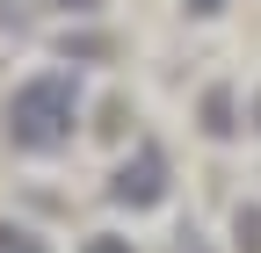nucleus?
Instances as JSON below:
<instances>
[{
    "label": "nucleus",
    "mask_w": 261,
    "mask_h": 253,
    "mask_svg": "<svg viewBox=\"0 0 261 253\" xmlns=\"http://www.w3.org/2000/svg\"><path fill=\"white\" fill-rule=\"evenodd\" d=\"M0 131H8L15 152L44 160V152H65L80 131V80L73 73H29L8 102H0Z\"/></svg>",
    "instance_id": "nucleus-1"
},
{
    "label": "nucleus",
    "mask_w": 261,
    "mask_h": 253,
    "mask_svg": "<svg viewBox=\"0 0 261 253\" xmlns=\"http://www.w3.org/2000/svg\"><path fill=\"white\" fill-rule=\"evenodd\" d=\"M109 203L116 210H160L167 203V152H160L152 138H138V152L109 174Z\"/></svg>",
    "instance_id": "nucleus-2"
},
{
    "label": "nucleus",
    "mask_w": 261,
    "mask_h": 253,
    "mask_svg": "<svg viewBox=\"0 0 261 253\" xmlns=\"http://www.w3.org/2000/svg\"><path fill=\"white\" fill-rule=\"evenodd\" d=\"M203 131H211V138H232V131H240V123H232V94H225V87L203 94Z\"/></svg>",
    "instance_id": "nucleus-3"
},
{
    "label": "nucleus",
    "mask_w": 261,
    "mask_h": 253,
    "mask_svg": "<svg viewBox=\"0 0 261 253\" xmlns=\"http://www.w3.org/2000/svg\"><path fill=\"white\" fill-rule=\"evenodd\" d=\"M232 239H240V253H261V203L232 210Z\"/></svg>",
    "instance_id": "nucleus-4"
},
{
    "label": "nucleus",
    "mask_w": 261,
    "mask_h": 253,
    "mask_svg": "<svg viewBox=\"0 0 261 253\" xmlns=\"http://www.w3.org/2000/svg\"><path fill=\"white\" fill-rule=\"evenodd\" d=\"M0 253H44V246H37V239H29L22 225H0Z\"/></svg>",
    "instance_id": "nucleus-5"
},
{
    "label": "nucleus",
    "mask_w": 261,
    "mask_h": 253,
    "mask_svg": "<svg viewBox=\"0 0 261 253\" xmlns=\"http://www.w3.org/2000/svg\"><path fill=\"white\" fill-rule=\"evenodd\" d=\"M80 253H138V246H130V239H116V232H94Z\"/></svg>",
    "instance_id": "nucleus-6"
},
{
    "label": "nucleus",
    "mask_w": 261,
    "mask_h": 253,
    "mask_svg": "<svg viewBox=\"0 0 261 253\" xmlns=\"http://www.w3.org/2000/svg\"><path fill=\"white\" fill-rule=\"evenodd\" d=\"M174 253H211V239L203 232H174Z\"/></svg>",
    "instance_id": "nucleus-7"
},
{
    "label": "nucleus",
    "mask_w": 261,
    "mask_h": 253,
    "mask_svg": "<svg viewBox=\"0 0 261 253\" xmlns=\"http://www.w3.org/2000/svg\"><path fill=\"white\" fill-rule=\"evenodd\" d=\"M58 15H94V0H51Z\"/></svg>",
    "instance_id": "nucleus-8"
},
{
    "label": "nucleus",
    "mask_w": 261,
    "mask_h": 253,
    "mask_svg": "<svg viewBox=\"0 0 261 253\" xmlns=\"http://www.w3.org/2000/svg\"><path fill=\"white\" fill-rule=\"evenodd\" d=\"M181 8H189V15H218L225 0H181Z\"/></svg>",
    "instance_id": "nucleus-9"
}]
</instances>
